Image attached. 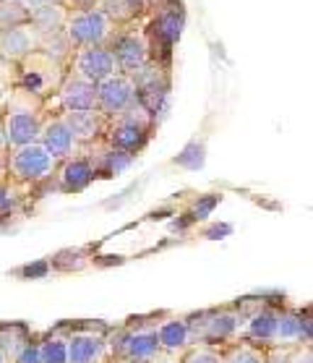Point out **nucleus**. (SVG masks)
Returning a JSON list of instances; mask_svg holds the SVG:
<instances>
[{
    "instance_id": "obj_37",
    "label": "nucleus",
    "mask_w": 313,
    "mask_h": 363,
    "mask_svg": "<svg viewBox=\"0 0 313 363\" xmlns=\"http://www.w3.org/2000/svg\"><path fill=\"white\" fill-rule=\"evenodd\" d=\"M0 149H6V133H3V108H0ZM8 152V149H6Z\"/></svg>"
},
{
    "instance_id": "obj_1",
    "label": "nucleus",
    "mask_w": 313,
    "mask_h": 363,
    "mask_svg": "<svg viewBox=\"0 0 313 363\" xmlns=\"http://www.w3.org/2000/svg\"><path fill=\"white\" fill-rule=\"evenodd\" d=\"M66 79V66L45 55L42 50H34L26 58L16 63V84L18 89L29 91L37 99H50Z\"/></svg>"
},
{
    "instance_id": "obj_15",
    "label": "nucleus",
    "mask_w": 313,
    "mask_h": 363,
    "mask_svg": "<svg viewBox=\"0 0 313 363\" xmlns=\"http://www.w3.org/2000/svg\"><path fill=\"white\" fill-rule=\"evenodd\" d=\"M313 340V324L308 314L297 311H282L277 316V332H274V347H297L311 345Z\"/></svg>"
},
{
    "instance_id": "obj_11",
    "label": "nucleus",
    "mask_w": 313,
    "mask_h": 363,
    "mask_svg": "<svg viewBox=\"0 0 313 363\" xmlns=\"http://www.w3.org/2000/svg\"><path fill=\"white\" fill-rule=\"evenodd\" d=\"M42 121H45V113H34V110H3L6 149L37 144L42 131Z\"/></svg>"
},
{
    "instance_id": "obj_19",
    "label": "nucleus",
    "mask_w": 313,
    "mask_h": 363,
    "mask_svg": "<svg viewBox=\"0 0 313 363\" xmlns=\"http://www.w3.org/2000/svg\"><path fill=\"white\" fill-rule=\"evenodd\" d=\"M154 332H156V340H159V347H162V355L181 358V355L193 345L190 327L186 316H170V319L156 324Z\"/></svg>"
},
{
    "instance_id": "obj_2",
    "label": "nucleus",
    "mask_w": 313,
    "mask_h": 363,
    "mask_svg": "<svg viewBox=\"0 0 313 363\" xmlns=\"http://www.w3.org/2000/svg\"><path fill=\"white\" fill-rule=\"evenodd\" d=\"M154 123H156L154 118L149 116L147 110L136 102L131 110H125L123 116L108 121L105 144L118 149V152H125V155H133V157H136V152H141V149L147 147Z\"/></svg>"
},
{
    "instance_id": "obj_39",
    "label": "nucleus",
    "mask_w": 313,
    "mask_h": 363,
    "mask_svg": "<svg viewBox=\"0 0 313 363\" xmlns=\"http://www.w3.org/2000/svg\"><path fill=\"white\" fill-rule=\"evenodd\" d=\"M0 363H8L6 361V355H3V350H0Z\"/></svg>"
},
{
    "instance_id": "obj_4",
    "label": "nucleus",
    "mask_w": 313,
    "mask_h": 363,
    "mask_svg": "<svg viewBox=\"0 0 313 363\" xmlns=\"http://www.w3.org/2000/svg\"><path fill=\"white\" fill-rule=\"evenodd\" d=\"M58 162L50 157L47 149L37 144H26V147L8 149V181L21 186V189H32L40 183L52 181Z\"/></svg>"
},
{
    "instance_id": "obj_8",
    "label": "nucleus",
    "mask_w": 313,
    "mask_h": 363,
    "mask_svg": "<svg viewBox=\"0 0 313 363\" xmlns=\"http://www.w3.org/2000/svg\"><path fill=\"white\" fill-rule=\"evenodd\" d=\"M66 71L81 76V79H86L91 84H99L110 79V76H115L118 66L110 48H76Z\"/></svg>"
},
{
    "instance_id": "obj_33",
    "label": "nucleus",
    "mask_w": 313,
    "mask_h": 363,
    "mask_svg": "<svg viewBox=\"0 0 313 363\" xmlns=\"http://www.w3.org/2000/svg\"><path fill=\"white\" fill-rule=\"evenodd\" d=\"M24 3V9L32 13V11L42 9V6H50V3H63V0H21Z\"/></svg>"
},
{
    "instance_id": "obj_24",
    "label": "nucleus",
    "mask_w": 313,
    "mask_h": 363,
    "mask_svg": "<svg viewBox=\"0 0 313 363\" xmlns=\"http://www.w3.org/2000/svg\"><path fill=\"white\" fill-rule=\"evenodd\" d=\"M181 29H183V13L178 9L162 11V13L156 16V21H154L156 37L165 42L167 48H170V45H173L178 37H181Z\"/></svg>"
},
{
    "instance_id": "obj_7",
    "label": "nucleus",
    "mask_w": 313,
    "mask_h": 363,
    "mask_svg": "<svg viewBox=\"0 0 313 363\" xmlns=\"http://www.w3.org/2000/svg\"><path fill=\"white\" fill-rule=\"evenodd\" d=\"M136 102L139 99H136V86H133L131 76L115 74L97 84V110L108 121L123 116L125 110H131Z\"/></svg>"
},
{
    "instance_id": "obj_27",
    "label": "nucleus",
    "mask_w": 313,
    "mask_h": 363,
    "mask_svg": "<svg viewBox=\"0 0 313 363\" xmlns=\"http://www.w3.org/2000/svg\"><path fill=\"white\" fill-rule=\"evenodd\" d=\"M178 363H222V347L190 345L188 350L178 358Z\"/></svg>"
},
{
    "instance_id": "obj_9",
    "label": "nucleus",
    "mask_w": 313,
    "mask_h": 363,
    "mask_svg": "<svg viewBox=\"0 0 313 363\" xmlns=\"http://www.w3.org/2000/svg\"><path fill=\"white\" fill-rule=\"evenodd\" d=\"M108 48H110V52H113V58H115L118 74H125V76H131L133 71H139V68L152 58V40L136 32L115 34V37L110 40Z\"/></svg>"
},
{
    "instance_id": "obj_5",
    "label": "nucleus",
    "mask_w": 313,
    "mask_h": 363,
    "mask_svg": "<svg viewBox=\"0 0 313 363\" xmlns=\"http://www.w3.org/2000/svg\"><path fill=\"white\" fill-rule=\"evenodd\" d=\"M115 21H110L102 11L97 9H79L68 11L63 32L68 34L71 45L76 48H108L110 40L118 34Z\"/></svg>"
},
{
    "instance_id": "obj_23",
    "label": "nucleus",
    "mask_w": 313,
    "mask_h": 363,
    "mask_svg": "<svg viewBox=\"0 0 313 363\" xmlns=\"http://www.w3.org/2000/svg\"><path fill=\"white\" fill-rule=\"evenodd\" d=\"M222 363H266V347L251 342H232L222 347Z\"/></svg>"
},
{
    "instance_id": "obj_20",
    "label": "nucleus",
    "mask_w": 313,
    "mask_h": 363,
    "mask_svg": "<svg viewBox=\"0 0 313 363\" xmlns=\"http://www.w3.org/2000/svg\"><path fill=\"white\" fill-rule=\"evenodd\" d=\"M66 18H68L66 3H50V6H42V9L29 13V24L42 37V34H50V32H60L66 26Z\"/></svg>"
},
{
    "instance_id": "obj_13",
    "label": "nucleus",
    "mask_w": 313,
    "mask_h": 363,
    "mask_svg": "<svg viewBox=\"0 0 313 363\" xmlns=\"http://www.w3.org/2000/svg\"><path fill=\"white\" fill-rule=\"evenodd\" d=\"M277 316H280V308L274 306H258L256 311L243 319V327H240V342H251L256 347H274V332H277Z\"/></svg>"
},
{
    "instance_id": "obj_36",
    "label": "nucleus",
    "mask_w": 313,
    "mask_h": 363,
    "mask_svg": "<svg viewBox=\"0 0 313 363\" xmlns=\"http://www.w3.org/2000/svg\"><path fill=\"white\" fill-rule=\"evenodd\" d=\"M128 3H131V6H133L136 11H139V9H147V6H152L154 0H128Z\"/></svg>"
},
{
    "instance_id": "obj_22",
    "label": "nucleus",
    "mask_w": 313,
    "mask_h": 363,
    "mask_svg": "<svg viewBox=\"0 0 313 363\" xmlns=\"http://www.w3.org/2000/svg\"><path fill=\"white\" fill-rule=\"evenodd\" d=\"M45 55H50L52 60H58L63 66H68V60L74 55V45L68 40V34L60 29V32H50V34H42L40 37V48Z\"/></svg>"
},
{
    "instance_id": "obj_28",
    "label": "nucleus",
    "mask_w": 313,
    "mask_h": 363,
    "mask_svg": "<svg viewBox=\"0 0 313 363\" xmlns=\"http://www.w3.org/2000/svg\"><path fill=\"white\" fill-rule=\"evenodd\" d=\"M204 162H206V149L201 141H190L188 147L175 157V165L186 167V170H201Z\"/></svg>"
},
{
    "instance_id": "obj_6",
    "label": "nucleus",
    "mask_w": 313,
    "mask_h": 363,
    "mask_svg": "<svg viewBox=\"0 0 313 363\" xmlns=\"http://www.w3.org/2000/svg\"><path fill=\"white\" fill-rule=\"evenodd\" d=\"M110 363H154L162 355L154 327H131L108 337Z\"/></svg>"
},
{
    "instance_id": "obj_34",
    "label": "nucleus",
    "mask_w": 313,
    "mask_h": 363,
    "mask_svg": "<svg viewBox=\"0 0 313 363\" xmlns=\"http://www.w3.org/2000/svg\"><path fill=\"white\" fill-rule=\"evenodd\" d=\"M6 178H8V152L0 149V181H6Z\"/></svg>"
},
{
    "instance_id": "obj_21",
    "label": "nucleus",
    "mask_w": 313,
    "mask_h": 363,
    "mask_svg": "<svg viewBox=\"0 0 313 363\" xmlns=\"http://www.w3.org/2000/svg\"><path fill=\"white\" fill-rule=\"evenodd\" d=\"M40 363H68V332L55 330L37 342Z\"/></svg>"
},
{
    "instance_id": "obj_25",
    "label": "nucleus",
    "mask_w": 313,
    "mask_h": 363,
    "mask_svg": "<svg viewBox=\"0 0 313 363\" xmlns=\"http://www.w3.org/2000/svg\"><path fill=\"white\" fill-rule=\"evenodd\" d=\"M26 342H29V335H26L24 327H16V324L0 327V350L6 355V361H13Z\"/></svg>"
},
{
    "instance_id": "obj_26",
    "label": "nucleus",
    "mask_w": 313,
    "mask_h": 363,
    "mask_svg": "<svg viewBox=\"0 0 313 363\" xmlns=\"http://www.w3.org/2000/svg\"><path fill=\"white\" fill-rule=\"evenodd\" d=\"M29 24V11L21 0H0V32L13 29V26Z\"/></svg>"
},
{
    "instance_id": "obj_30",
    "label": "nucleus",
    "mask_w": 313,
    "mask_h": 363,
    "mask_svg": "<svg viewBox=\"0 0 313 363\" xmlns=\"http://www.w3.org/2000/svg\"><path fill=\"white\" fill-rule=\"evenodd\" d=\"M220 204V196H215V194H209V196H201L196 201V206H193V217L196 220H204V217L212 215V209Z\"/></svg>"
},
{
    "instance_id": "obj_3",
    "label": "nucleus",
    "mask_w": 313,
    "mask_h": 363,
    "mask_svg": "<svg viewBox=\"0 0 313 363\" xmlns=\"http://www.w3.org/2000/svg\"><path fill=\"white\" fill-rule=\"evenodd\" d=\"M243 311L240 308H220V311H206L193 319H188L193 345L224 347L232 345L243 327Z\"/></svg>"
},
{
    "instance_id": "obj_35",
    "label": "nucleus",
    "mask_w": 313,
    "mask_h": 363,
    "mask_svg": "<svg viewBox=\"0 0 313 363\" xmlns=\"http://www.w3.org/2000/svg\"><path fill=\"white\" fill-rule=\"evenodd\" d=\"M47 269V264H37V267H26V269H21L24 274H29V277H37V274H42Z\"/></svg>"
},
{
    "instance_id": "obj_12",
    "label": "nucleus",
    "mask_w": 313,
    "mask_h": 363,
    "mask_svg": "<svg viewBox=\"0 0 313 363\" xmlns=\"http://www.w3.org/2000/svg\"><path fill=\"white\" fill-rule=\"evenodd\" d=\"M68 363H110V342L91 330L68 332Z\"/></svg>"
},
{
    "instance_id": "obj_31",
    "label": "nucleus",
    "mask_w": 313,
    "mask_h": 363,
    "mask_svg": "<svg viewBox=\"0 0 313 363\" xmlns=\"http://www.w3.org/2000/svg\"><path fill=\"white\" fill-rule=\"evenodd\" d=\"M11 363H40V353H37V342H26L21 350H18V355L13 358Z\"/></svg>"
},
{
    "instance_id": "obj_14",
    "label": "nucleus",
    "mask_w": 313,
    "mask_h": 363,
    "mask_svg": "<svg viewBox=\"0 0 313 363\" xmlns=\"http://www.w3.org/2000/svg\"><path fill=\"white\" fill-rule=\"evenodd\" d=\"M40 144L47 149V155L55 162H63V160L74 157L76 152H79V144H76L74 133L66 125L63 116H45L40 131Z\"/></svg>"
},
{
    "instance_id": "obj_10",
    "label": "nucleus",
    "mask_w": 313,
    "mask_h": 363,
    "mask_svg": "<svg viewBox=\"0 0 313 363\" xmlns=\"http://www.w3.org/2000/svg\"><path fill=\"white\" fill-rule=\"evenodd\" d=\"M50 102L58 105V116L76 113V110H97V84L66 71V79L58 86V91L50 97Z\"/></svg>"
},
{
    "instance_id": "obj_29",
    "label": "nucleus",
    "mask_w": 313,
    "mask_h": 363,
    "mask_svg": "<svg viewBox=\"0 0 313 363\" xmlns=\"http://www.w3.org/2000/svg\"><path fill=\"white\" fill-rule=\"evenodd\" d=\"M18 189H21V186L11 183L8 178H6V181H0V217L16 212L18 201H21V196H18Z\"/></svg>"
},
{
    "instance_id": "obj_17",
    "label": "nucleus",
    "mask_w": 313,
    "mask_h": 363,
    "mask_svg": "<svg viewBox=\"0 0 313 363\" xmlns=\"http://www.w3.org/2000/svg\"><path fill=\"white\" fill-rule=\"evenodd\" d=\"M60 116L71 128L79 147H89V144H97V141L105 139L108 118L99 110H76V113H60Z\"/></svg>"
},
{
    "instance_id": "obj_38",
    "label": "nucleus",
    "mask_w": 313,
    "mask_h": 363,
    "mask_svg": "<svg viewBox=\"0 0 313 363\" xmlns=\"http://www.w3.org/2000/svg\"><path fill=\"white\" fill-rule=\"evenodd\" d=\"M154 363H178V358H173V355H159Z\"/></svg>"
},
{
    "instance_id": "obj_32",
    "label": "nucleus",
    "mask_w": 313,
    "mask_h": 363,
    "mask_svg": "<svg viewBox=\"0 0 313 363\" xmlns=\"http://www.w3.org/2000/svg\"><path fill=\"white\" fill-rule=\"evenodd\" d=\"M288 363H313V350H311V345L290 347V358H288Z\"/></svg>"
},
{
    "instance_id": "obj_18",
    "label": "nucleus",
    "mask_w": 313,
    "mask_h": 363,
    "mask_svg": "<svg viewBox=\"0 0 313 363\" xmlns=\"http://www.w3.org/2000/svg\"><path fill=\"white\" fill-rule=\"evenodd\" d=\"M37 48H40V34L34 32L32 24H21L0 32V60H6V63L16 66L18 60L26 58Z\"/></svg>"
},
{
    "instance_id": "obj_16",
    "label": "nucleus",
    "mask_w": 313,
    "mask_h": 363,
    "mask_svg": "<svg viewBox=\"0 0 313 363\" xmlns=\"http://www.w3.org/2000/svg\"><path fill=\"white\" fill-rule=\"evenodd\" d=\"M55 178H58V189L60 191H84L94 178H97V170H94V162L89 160V155H84L81 149L76 152L74 157L63 160L55 167Z\"/></svg>"
}]
</instances>
